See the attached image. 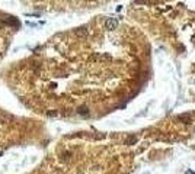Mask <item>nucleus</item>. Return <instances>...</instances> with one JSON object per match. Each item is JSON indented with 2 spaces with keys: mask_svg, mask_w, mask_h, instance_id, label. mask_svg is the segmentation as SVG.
I'll use <instances>...</instances> for the list:
<instances>
[{
  "mask_svg": "<svg viewBox=\"0 0 195 174\" xmlns=\"http://www.w3.org/2000/svg\"><path fill=\"white\" fill-rule=\"evenodd\" d=\"M105 26H106V29L114 31V29H117V26H118V20H117L115 17H109V19H106Z\"/></svg>",
  "mask_w": 195,
  "mask_h": 174,
  "instance_id": "1",
  "label": "nucleus"
},
{
  "mask_svg": "<svg viewBox=\"0 0 195 174\" xmlns=\"http://www.w3.org/2000/svg\"><path fill=\"white\" fill-rule=\"evenodd\" d=\"M178 119L182 120L184 123H189V122H191V115H189V113H185V115H181Z\"/></svg>",
  "mask_w": 195,
  "mask_h": 174,
  "instance_id": "2",
  "label": "nucleus"
},
{
  "mask_svg": "<svg viewBox=\"0 0 195 174\" xmlns=\"http://www.w3.org/2000/svg\"><path fill=\"white\" fill-rule=\"evenodd\" d=\"M137 141V138L136 136H130L127 141H125V145H130V144H134V142Z\"/></svg>",
  "mask_w": 195,
  "mask_h": 174,
  "instance_id": "3",
  "label": "nucleus"
},
{
  "mask_svg": "<svg viewBox=\"0 0 195 174\" xmlns=\"http://www.w3.org/2000/svg\"><path fill=\"white\" fill-rule=\"evenodd\" d=\"M185 174H195V171H192V170H188V171H185Z\"/></svg>",
  "mask_w": 195,
  "mask_h": 174,
  "instance_id": "4",
  "label": "nucleus"
}]
</instances>
